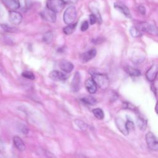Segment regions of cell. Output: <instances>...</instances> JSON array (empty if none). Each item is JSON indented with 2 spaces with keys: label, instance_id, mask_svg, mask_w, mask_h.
Segmentation results:
<instances>
[{
  "label": "cell",
  "instance_id": "obj_12",
  "mask_svg": "<svg viewBox=\"0 0 158 158\" xmlns=\"http://www.w3.org/2000/svg\"><path fill=\"white\" fill-rule=\"evenodd\" d=\"M85 87L87 91L90 94L95 93L97 90V85L93 79V78L89 79L86 81Z\"/></svg>",
  "mask_w": 158,
  "mask_h": 158
},
{
  "label": "cell",
  "instance_id": "obj_27",
  "mask_svg": "<svg viewBox=\"0 0 158 158\" xmlns=\"http://www.w3.org/2000/svg\"><path fill=\"white\" fill-rule=\"evenodd\" d=\"M75 122L76 125L81 129V130H85L87 127V126L86 124H85V122H83L82 120H80L79 119H77V120H75Z\"/></svg>",
  "mask_w": 158,
  "mask_h": 158
},
{
  "label": "cell",
  "instance_id": "obj_30",
  "mask_svg": "<svg viewBox=\"0 0 158 158\" xmlns=\"http://www.w3.org/2000/svg\"><path fill=\"white\" fill-rule=\"evenodd\" d=\"M89 22H88L87 21H84V22L82 23V25H81L80 29H81V30H82V32H85V31H86L88 29H89Z\"/></svg>",
  "mask_w": 158,
  "mask_h": 158
},
{
  "label": "cell",
  "instance_id": "obj_7",
  "mask_svg": "<svg viewBox=\"0 0 158 158\" xmlns=\"http://www.w3.org/2000/svg\"><path fill=\"white\" fill-rule=\"evenodd\" d=\"M9 17L11 23L15 25H19L22 22L23 19L21 14L15 11H11L9 12Z\"/></svg>",
  "mask_w": 158,
  "mask_h": 158
},
{
  "label": "cell",
  "instance_id": "obj_15",
  "mask_svg": "<svg viewBox=\"0 0 158 158\" xmlns=\"http://www.w3.org/2000/svg\"><path fill=\"white\" fill-rule=\"evenodd\" d=\"M116 9L120 11L123 14H124L127 17H131V14L129 8L124 4L120 2H116L114 5Z\"/></svg>",
  "mask_w": 158,
  "mask_h": 158
},
{
  "label": "cell",
  "instance_id": "obj_22",
  "mask_svg": "<svg viewBox=\"0 0 158 158\" xmlns=\"http://www.w3.org/2000/svg\"><path fill=\"white\" fill-rule=\"evenodd\" d=\"M93 113L94 116H95V117L97 118L98 119H99V120H102L104 118V112L100 108L94 109L93 110Z\"/></svg>",
  "mask_w": 158,
  "mask_h": 158
},
{
  "label": "cell",
  "instance_id": "obj_35",
  "mask_svg": "<svg viewBox=\"0 0 158 158\" xmlns=\"http://www.w3.org/2000/svg\"><path fill=\"white\" fill-rule=\"evenodd\" d=\"M155 110H156V113L158 114V101L157 102V103H156V104Z\"/></svg>",
  "mask_w": 158,
  "mask_h": 158
},
{
  "label": "cell",
  "instance_id": "obj_32",
  "mask_svg": "<svg viewBox=\"0 0 158 158\" xmlns=\"http://www.w3.org/2000/svg\"><path fill=\"white\" fill-rule=\"evenodd\" d=\"M138 10L139 12L141 14L145 15V14H146V9H145V6H143L142 5H140L138 7Z\"/></svg>",
  "mask_w": 158,
  "mask_h": 158
},
{
  "label": "cell",
  "instance_id": "obj_31",
  "mask_svg": "<svg viewBox=\"0 0 158 158\" xmlns=\"http://www.w3.org/2000/svg\"><path fill=\"white\" fill-rule=\"evenodd\" d=\"M5 150V144L3 142V140H2V138H0V154L4 153Z\"/></svg>",
  "mask_w": 158,
  "mask_h": 158
},
{
  "label": "cell",
  "instance_id": "obj_24",
  "mask_svg": "<svg viewBox=\"0 0 158 158\" xmlns=\"http://www.w3.org/2000/svg\"><path fill=\"white\" fill-rule=\"evenodd\" d=\"M138 126L140 127L141 130H145L146 127V122L145 120L142 117H138L137 119Z\"/></svg>",
  "mask_w": 158,
  "mask_h": 158
},
{
  "label": "cell",
  "instance_id": "obj_28",
  "mask_svg": "<svg viewBox=\"0 0 158 158\" xmlns=\"http://www.w3.org/2000/svg\"><path fill=\"white\" fill-rule=\"evenodd\" d=\"M1 26H2V28L3 29V30L6 32L14 33V32H16V29L15 28L9 27V25H7L6 24H2Z\"/></svg>",
  "mask_w": 158,
  "mask_h": 158
},
{
  "label": "cell",
  "instance_id": "obj_16",
  "mask_svg": "<svg viewBox=\"0 0 158 158\" xmlns=\"http://www.w3.org/2000/svg\"><path fill=\"white\" fill-rule=\"evenodd\" d=\"M80 75L79 72H76L74 76L73 80L71 83V89L74 92H78L80 89Z\"/></svg>",
  "mask_w": 158,
  "mask_h": 158
},
{
  "label": "cell",
  "instance_id": "obj_19",
  "mask_svg": "<svg viewBox=\"0 0 158 158\" xmlns=\"http://www.w3.org/2000/svg\"><path fill=\"white\" fill-rule=\"evenodd\" d=\"M81 101L86 104H89V105H91V106H93V105H95L96 104V100L95 99V98H93V96H88L86 97H84L83 98H82Z\"/></svg>",
  "mask_w": 158,
  "mask_h": 158
},
{
  "label": "cell",
  "instance_id": "obj_33",
  "mask_svg": "<svg viewBox=\"0 0 158 158\" xmlns=\"http://www.w3.org/2000/svg\"><path fill=\"white\" fill-rule=\"evenodd\" d=\"M90 24L92 25L95 24L96 22V21H97L96 17V16L93 14H91L90 15Z\"/></svg>",
  "mask_w": 158,
  "mask_h": 158
},
{
  "label": "cell",
  "instance_id": "obj_14",
  "mask_svg": "<svg viewBox=\"0 0 158 158\" xmlns=\"http://www.w3.org/2000/svg\"><path fill=\"white\" fill-rule=\"evenodd\" d=\"M2 2L6 7L12 11H15L20 8L19 0H2Z\"/></svg>",
  "mask_w": 158,
  "mask_h": 158
},
{
  "label": "cell",
  "instance_id": "obj_17",
  "mask_svg": "<svg viewBox=\"0 0 158 158\" xmlns=\"http://www.w3.org/2000/svg\"><path fill=\"white\" fill-rule=\"evenodd\" d=\"M13 142L15 148L20 151H24L25 150V145L23 140L18 136H15L13 138Z\"/></svg>",
  "mask_w": 158,
  "mask_h": 158
},
{
  "label": "cell",
  "instance_id": "obj_5",
  "mask_svg": "<svg viewBox=\"0 0 158 158\" xmlns=\"http://www.w3.org/2000/svg\"><path fill=\"white\" fill-rule=\"evenodd\" d=\"M146 142L148 148L153 151H158V140L151 132L146 135Z\"/></svg>",
  "mask_w": 158,
  "mask_h": 158
},
{
  "label": "cell",
  "instance_id": "obj_23",
  "mask_svg": "<svg viewBox=\"0 0 158 158\" xmlns=\"http://www.w3.org/2000/svg\"><path fill=\"white\" fill-rule=\"evenodd\" d=\"M52 39H53V34L51 32H48L45 33L43 37V41L46 43H50L52 42Z\"/></svg>",
  "mask_w": 158,
  "mask_h": 158
},
{
  "label": "cell",
  "instance_id": "obj_3",
  "mask_svg": "<svg viewBox=\"0 0 158 158\" xmlns=\"http://www.w3.org/2000/svg\"><path fill=\"white\" fill-rule=\"evenodd\" d=\"M64 5L65 3L62 0H48L46 2L47 8L56 13L61 12Z\"/></svg>",
  "mask_w": 158,
  "mask_h": 158
},
{
  "label": "cell",
  "instance_id": "obj_1",
  "mask_svg": "<svg viewBox=\"0 0 158 158\" xmlns=\"http://www.w3.org/2000/svg\"><path fill=\"white\" fill-rule=\"evenodd\" d=\"M92 78L97 85V86L102 90H106L109 86V80L106 74L92 73Z\"/></svg>",
  "mask_w": 158,
  "mask_h": 158
},
{
  "label": "cell",
  "instance_id": "obj_11",
  "mask_svg": "<svg viewBox=\"0 0 158 158\" xmlns=\"http://www.w3.org/2000/svg\"><path fill=\"white\" fill-rule=\"evenodd\" d=\"M59 67L66 73H70L73 71L74 66L72 62L66 60H62L59 63Z\"/></svg>",
  "mask_w": 158,
  "mask_h": 158
},
{
  "label": "cell",
  "instance_id": "obj_8",
  "mask_svg": "<svg viewBox=\"0 0 158 158\" xmlns=\"http://www.w3.org/2000/svg\"><path fill=\"white\" fill-rule=\"evenodd\" d=\"M158 74V67L156 64H154L151 66V67L148 70L146 73V79L150 82H153Z\"/></svg>",
  "mask_w": 158,
  "mask_h": 158
},
{
  "label": "cell",
  "instance_id": "obj_26",
  "mask_svg": "<svg viewBox=\"0 0 158 158\" xmlns=\"http://www.w3.org/2000/svg\"><path fill=\"white\" fill-rule=\"evenodd\" d=\"M92 12H93V14L96 16V19H97V21L101 24L102 22V18H101V14L99 12V11L98 10V9L95 8H93L92 9Z\"/></svg>",
  "mask_w": 158,
  "mask_h": 158
},
{
  "label": "cell",
  "instance_id": "obj_18",
  "mask_svg": "<svg viewBox=\"0 0 158 158\" xmlns=\"http://www.w3.org/2000/svg\"><path fill=\"white\" fill-rule=\"evenodd\" d=\"M126 71L130 76L132 77H138L141 75V72L139 70L130 66H127L126 68Z\"/></svg>",
  "mask_w": 158,
  "mask_h": 158
},
{
  "label": "cell",
  "instance_id": "obj_25",
  "mask_svg": "<svg viewBox=\"0 0 158 158\" xmlns=\"http://www.w3.org/2000/svg\"><path fill=\"white\" fill-rule=\"evenodd\" d=\"M22 76L24 78L29 79V80H34L35 78V77L33 73H32L30 71H24V72L22 73Z\"/></svg>",
  "mask_w": 158,
  "mask_h": 158
},
{
  "label": "cell",
  "instance_id": "obj_36",
  "mask_svg": "<svg viewBox=\"0 0 158 158\" xmlns=\"http://www.w3.org/2000/svg\"><path fill=\"white\" fill-rule=\"evenodd\" d=\"M2 8H1V7H0V17H1L2 15Z\"/></svg>",
  "mask_w": 158,
  "mask_h": 158
},
{
  "label": "cell",
  "instance_id": "obj_6",
  "mask_svg": "<svg viewBox=\"0 0 158 158\" xmlns=\"http://www.w3.org/2000/svg\"><path fill=\"white\" fill-rule=\"evenodd\" d=\"M40 15L42 17V18L46 21L52 22V23H54L56 22V12L51 11L48 8L46 9H43L40 12Z\"/></svg>",
  "mask_w": 158,
  "mask_h": 158
},
{
  "label": "cell",
  "instance_id": "obj_13",
  "mask_svg": "<svg viewBox=\"0 0 158 158\" xmlns=\"http://www.w3.org/2000/svg\"><path fill=\"white\" fill-rule=\"evenodd\" d=\"M49 77L55 81H64L67 79V76L62 72L53 71L49 74Z\"/></svg>",
  "mask_w": 158,
  "mask_h": 158
},
{
  "label": "cell",
  "instance_id": "obj_20",
  "mask_svg": "<svg viewBox=\"0 0 158 158\" xmlns=\"http://www.w3.org/2000/svg\"><path fill=\"white\" fill-rule=\"evenodd\" d=\"M76 25H77V24H69L67 26L65 27L64 29H63V32L64 33L66 34V35H71L72 34L75 29H76Z\"/></svg>",
  "mask_w": 158,
  "mask_h": 158
},
{
  "label": "cell",
  "instance_id": "obj_21",
  "mask_svg": "<svg viewBox=\"0 0 158 158\" xmlns=\"http://www.w3.org/2000/svg\"><path fill=\"white\" fill-rule=\"evenodd\" d=\"M130 33L133 37H140L142 35L141 30L135 26H133L130 29Z\"/></svg>",
  "mask_w": 158,
  "mask_h": 158
},
{
  "label": "cell",
  "instance_id": "obj_29",
  "mask_svg": "<svg viewBox=\"0 0 158 158\" xmlns=\"http://www.w3.org/2000/svg\"><path fill=\"white\" fill-rule=\"evenodd\" d=\"M126 126H127V127L129 130V131L130 130H132L134 129L135 128V126H134V124L133 122L131 120H128L126 123Z\"/></svg>",
  "mask_w": 158,
  "mask_h": 158
},
{
  "label": "cell",
  "instance_id": "obj_10",
  "mask_svg": "<svg viewBox=\"0 0 158 158\" xmlns=\"http://www.w3.org/2000/svg\"><path fill=\"white\" fill-rule=\"evenodd\" d=\"M96 50L93 48L88 51L84 53H83L81 56V60L83 62H87L90 61L91 59L94 58L96 55Z\"/></svg>",
  "mask_w": 158,
  "mask_h": 158
},
{
  "label": "cell",
  "instance_id": "obj_4",
  "mask_svg": "<svg viewBox=\"0 0 158 158\" xmlns=\"http://www.w3.org/2000/svg\"><path fill=\"white\" fill-rule=\"evenodd\" d=\"M137 27L142 32L150 33L151 35H157V29L156 27L148 22H142L138 24Z\"/></svg>",
  "mask_w": 158,
  "mask_h": 158
},
{
  "label": "cell",
  "instance_id": "obj_2",
  "mask_svg": "<svg viewBox=\"0 0 158 158\" xmlns=\"http://www.w3.org/2000/svg\"><path fill=\"white\" fill-rule=\"evenodd\" d=\"M77 17V11L74 6H71L67 8L63 15V19L64 22L67 24H74Z\"/></svg>",
  "mask_w": 158,
  "mask_h": 158
},
{
  "label": "cell",
  "instance_id": "obj_9",
  "mask_svg": "<svg viewBox=\"0 0 158 158\" xmlns=\"http://www.w3.org/2000/svg\"><path fill=\"white\" fill-rule=\"evenodd\" d=\"M115 122L117 127L123 135H127L129 133V131L126 126V123H125L124 121L120 117L116 118L115 120Z\"/></svg>",
  "mask_w": 158,
  "mask_h": 158
},
{
  "label": "cell",
  "instance_id": "obj_34",
  "mask_svg": "<svg viewBox=\"0 0 158 158\" xmlns=\"http://www.w3.org/2000/svg\"><path fill=\"white\" fill-rule=\"evenodd\" d=\"M62 1L67 4H75L78 2V0H62Z\"/></svg>",
  "mask_w": 158,
  "mask_h": 158
}]
</instances>
